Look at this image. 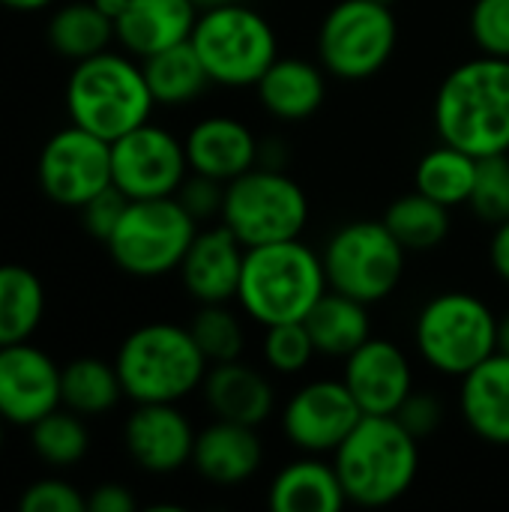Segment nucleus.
<instances>
[{"instance_id":"obj_1","label":"nucleus","mask_w":509,"mask_h":512,"mask_svg":"<svg viewBox=\"0 0 509 512\" xmlns=\"http://www.w3.org/2000/svg\"><path fill=\"white\" fill-rule=\"evenodd\" d=\"M432 126L438 141L477 159L509 153V60L471 57L453 66L435 90Z\"/></svg>"},{"instance_id":"obj_2","label":"nucleus","mask_w":509,"mask_h":512,"mask_svg":"<svg viewBox=\"0 0 509 512\" xmlns=\"http://www.w3.org/2000/svg\"><path fill=\"white\" fill-rule=\"evenodd\" d=\"M327 291L321 252L300 237L246 249L237 303L249 321L261 327L306 321Z\"/></svg>"},{"instance_id":"obj_3","label":"nucleus","mask_w":509,"mask_h":512,"mask_svg":"<svg viewBox=\"0 0 509 512\" xmlns=\"http://www.w3.org/2000/svg\"><path fill=\"white\" fill-rule=\"evenodd\" d=\"M348 504L375 510L411 492L420 474V441L393 414H363L333 453Z\"/></svg>"},{"instance_id":"obj_4","label":"nucleus","mask_w":509,"mask_h":512,"mask_svg":"<svg viewBox=\"0 0 509 512\" xmlns=\"http://www.w3.org/2000/svg\"><path fill=\"white\" fill-rule=\"evenodd\" d=\"M63 102L69 123L105 141H117L138 129L156 108L141 60L111 48L72 66Z\"/></svg>"},{"instance_id":"obj_5","label":"nucleus","mask_w":509,"mask_h":512,"mask_svg":"<svg viewBox=\"0 0 509 512\" xmlns=\"http://www.w3.org/2000/svg\"><path fill=\"white\" fill-rule=\"evenodd\" d=\"M114 366L126 399L135 405L183 402L201 390L210 369L189 327L171 321L135 327L120 342Z\"/></svg>"},{"instance_id":"obj_6","label":"nucleus","mask_w":509,"mask_h":512,"mask_svg":"<svg viewBox=\"0 0 509 512\" xmlns=\"http://www.w3.org/2000/svg\"><path fill=\"white\" fill-rule=\"evenodd\" d=\"M498 315L471 291H441L414 318V348L420 360L444 375L465 378L498 351Z\"/></svg>"},{"instance_id":"obj_7","label":"nucleus","mask_w":509,"mask_h":512,"mask_svg":"<svg viewBox=\"0 0 509 512\" xmlns=\"http://www.w3.org/2000/svg\"><path fill=\"white\" fill-rule=\"evenodd\" d=\"M189 42L210 81L228 90L255 87L279 57L273 24L243 0L201 9Z\"/></svg>"},{"instance_id":"obj_8","label":"nucleus","mask_w":509,"mask_h":512,"mask_svg":"<svg viewBox=\"0 0 509 512\" xmlns=\"http://www.w3.org/2000/svg\"><path fill=\"white\" fill-rule=\"evenodd\" d=\"M198 231L201 222L177 201V195L141 198L126 204V213L105 240V249L126 276L162 279L180 270Z\"/></svg>"},{"instance_id":"obj_9","label":"nucleus","mask_w":509,"mask_h":512,"mask_svg":"<svg viewBox=\"0 0 509 512\" xmlns=\"http://www.w3.org/2000/svg\"><path fill=\"white\" fill-rule=\"evenodd\" d=\"M321 261L333 291L375 306L399 288L408 249L393 237L384 219H354L330 234Z\"/></svg>"},{"instance_id":"obj_10","label":"nucleus","mask_w":509,"mask_h":512,"mask_svg":"<svg viewBox=\"0 0 509 512\" xmlns=\"http://www.w3.org/2000/svg\"><path fill=\"white\" fill-rule=\"evenodd\" d=\"M219 219L246 249L294 240L309 222V195L288 171L255 165L225 183Z\"/></svg>"},{"instance_id":"obj_11","label":"nucleus","mask_w":509,"mask_h":512,"mask_svg":"<svg viewBox=\"0 0 509 512\" xmlns=\"http://www.w3.org/2000/svg\"><path fill=\"white\" fill-rule=\"evenodd\" d=\"M399 42L390 6L378 0H339L318 27V63L339 81H369Z\"/></svg>"},{"instance_id":"obj_12","label":"nucleus","mask_w":509,"mask_h":512,"mask_svg":"<svg viewBox=\"0 0 509 512\" xmlns=\"http://www.w3.org/2000/svg\"><path fill=\"white\" fill-rule=\"evenodd\" d=\"M36 180L42 195L66 210L84 207L111 180V141L69 123L57 129L39 150Z\"/></svg>"},{"instance_id":"obj_13","label":"nucleus","mask_w":509,"mask_h":512,"mask_svg":"<svg viewBox=\"0 0 509 512\" xmlns=\"http://www.w3.org/2000/svg\"><path fill=\"white\" fill-rule=\"evenodd\" d=\"M186 177L189 159L183 138L153 120L111 141V180L129 201L177 195Z\"/></svg>"},{"instance_id":"obj_14","label":"nucleus","mask_w":509,"mask_h":512,"mask_svg":"<svg viewBox=\"0 0 509 512\" xmlns=\"http://www.w3.org/2000/svg\"><path fill=\"white\" fill-rule=\"evenodd\" d=\"M360 417L363 408L342 378H315L288 396L279 414V426L294 450L333 456L360 423Z\"/></svg>"},{"instance_id":"obj_15","label":"nucleus","mask_w":509,"mask_h":512,"mask_svg":"<svg viewBox=\"0 0 509 512\" xmlns=\"http://www.w3.org/2000/svg\"><path fill=\"white\" fill-rule=\"evenodd\" d=\"M60 369L39 345H0V417L6 426L30 429L36 420L63 405Z\"/></svg>"},{"instance_id":"obj_16","label":"nucleus","mask_w":509,"mask_h":512,"mask_svg":"<svg viewBox=\"0 0 509 512\" xmlns=\"http://www.w3.org/2000/svg\"><path fill=\"white\" fill-rule=\"evenodd\" d=\"M195 438L198 432L180 402L135 405L123 423V450L150 477H171L192 465Z\"/></svg>"},{"instance_id":"obj_17","label":"nucleus","mask_w":509,"mask_h":512,"mask_svg":"<svg viewBox=\"0 0 509 512\" xmlns=\"http://www.w3.org/2000/svg\"><path fill=\"white\" fill-rule=\"evenodd\" d=\"M342 381L354 393L363 414H396L414 393V369L408 354L390 339H369L345 357Z\"/></svg>"},{"instance_id":"obj_18","label":"nucleus","mask_w":509,"mask_h":512,"mask_svg":"<svg viewBox=\"0 0 509 512\" xmlns=\"http://www.w3.org/2000/svg\"><path fill=\"white\" fill-rule=\"evenodd\" d=\"M183 147L189 171L219 183H231L258 165V135L249 123L231 114H210L195 120L183 138Z\"/></svg>"},{"instance_id":"obj_19","label":"nucleus","mask_w":509,"mask_h":512,"mask_svg":"<svg viewBox=\"0 0 509 512\" xmlns=\"http://www.w3.org/2000/svg\"><path fill=\"white\" fill-rule=\"evenodd\" d=\"M246 246L231 234L225 225H213L198 231L192 240L183 264H180V282L183 291L201 306V303H234L240 288Z\"/></svg>"},{"instance_id":"obj_20","label":"nucleus","mask_w":509,"mask_h":512,"mask_svg":"<svg viewBox=\"0 0 509 512\" xmlns=\"http://www.w3.org/2000/svg\"><path fill=\"white\" fill-rule=\"evenodd\" d=\"M201 396L216 420H231L255 429L267 423L276 411L273 381L267 378L264 369L243 363V357L228 363H213L201 384Z\"/></svg>"},{"instance_id":"obj_21","label":"nucleus","mask_w":509,"mask_h":512,"mask_svg":"<svg viewBox=\"0 0 509 512\" xmlns=\"http://www.w3.org/2000/svg\"><path fill=\"white\" fill-rule=\"evenodd\" d=\"M264 465V441L255 426L216 420L195 438L192 468L201 480L231 489L249 483Z\"/></svg>"},{"instance_id":"obj_22","label":"nucleus","mask_w":509,"mask_h":512,"mask_svg":"<svg viewBox=\"0 0 509 512\" xmlns=\"http://www.w3.org/2000/svg\"><path fill=\"white\" fill-rule=\"evenodd\" d=\"M201 9L195 0H129L114 21L117 42L126 54L144 60L171 45L189 42Z\"/></svg>"},{"instance_id":"obj_23","label":"nucleus","mask_w":509,"mask_h":512,"mask_svg":"<svg viewBox=\"0 0 509 512\" xmlns=\"http://www.w3.org/2000/svg\"><path fill=\"white\" fill-rule=\"evenodd\" d=\"M459 381V411L465 417V426L492 447H509L507 351H495Z\"/></svg>"},{"instance_id":"obj_24","label":"nucleus","mask_w":509,"mask_h":512,"mask_svg":"<svg viewBox=\"0 0 509 512\" xmlns=\"http://www.w3.org/2000/svg\"><path fill=\"white\" fill-rule=\"evenodd\" d=\"M261 108L282 123L309 120L327 99V69L306 57H276L255 84Z\"/></svg>"},{"instance_id":"obj_25","label":"nucleus","mask_w":509,"mask_h":512,"mask_svg":"<svg viewBox=\"0 0 509 512\" xmlns=\"http://www.w3.org/2000/svg\"><path fill=\"white\" fill-rule=\"evenodd\" d=\"M267 504L276 512H339L348 504L339 471L315 453L279 468L267 489Z\"/></svg>"},{"instance_id":"obj_26","label":"nucleus","mask_w":509,"mask_h":512,"mask_svg":"<svg viewBox=\"0 0 509 512\" xmlns=\"http://www.w3.org/2000/svg\"><path fill=\"white\" fill-rule=\"evenodd\" d=\"M306 327L312 333L318 354L333 357V360H345L363 342L372 339L369 306L348 294H339L333 288L315 303V309L306 318Z\"/></svg>"},{"instance_id":"obj_27","label":"nucleus","mask_w":509,"mask_h":512,"mask_svg":"<svg viewBox=\"0 0 509 512\" xmlns=\"http://www.w3.org/2000/svg\"><path fill=\"white\" fill-rule=\"evenodd\" d=\"M45 39L57 57L78 63L99 51H108L117 33L114 21L105 12H99L93 0H69L51 12Z\"/></svg>"},{"instance_id":"obj_28","label":"nucleus","mask_w":509,"mask_h":512,"mask_svg":"<svg viewBox=\"0 0 509 512\" xmlns=\"http://www.w3.org/2000/svg\"><path fill=\"white\" fill-rule=\"evenodd\" d=\"M141 66L156 105L165 108H183L198 96H204V90L213 84L192 42H180L159 54H150L141 60Z\"/></svg>"},{"instance_id":"obj_29","label":"nucleus","mask_w":509,"mask_h":512,"mask_svg":"<svg viewBox=\"0 0 509 512\" xmlns=\"http://www.w3.org/2000/svg\"><path fill=\"white\" fill-rule=\"evenodd\" d=\"M63 408L81 417H102L126 399L117 366L102 357H75L60 369Z\"/></svg>"},{"instance_id":"obj_30","label":"nucleus","mask_w":509,"mask_h":512,"mask_svg":"<svg viewBox=\"0 0 509 512\" xmlns=\"http://www.w3.org/2000/svg\"><path fill=\"white\" fill-rule=\"evenodd\" d=\"M45 285L24 264H0V345L27 342L45 318Z\"/></svg>"},{"instance_id":"obj_31","label":"nucleus","mask_w":509,"mask_h":512,"mask_svg":"<svg viewBox=\"0 0 509 512\" xmlns=\"http://www.w3.org/2000/svg\"><path fill=\"white\" fill-rule=\"evenodd\" d=\"M477 165H480L477 156L441 141L438 147L426 150L417 162V171H414L417 192L429 195L432 201H438L450 210L462 207L471 198V189L477 180Z\"/></svg>"},{"instance_id":"obj_32","label":"nucleus","mask_w":509,"mask_h":512,"mask_svg":"<svg viewBox=\"0 0 509 512\" xmlns=\"http://www.w3.org/2000/svg\"><path fill=\"white\" fill-rule=\"evenodd\" d=\"M384 225L408 252H429L438 249L450 234V207L414 189L387 207Z\"/></svg>"},{"instance_id":"obj_33","label":"nucleus","mask_w":509,"mask_h":512,"mask_svg":"<svg viewBox=\"0 0 509 512\" xmlns=\"http://www.w3.org/2000/svg\"><path fill=\"white\" fill-rule=\"evenodd\" d=\"M27 441H30V450L36 453V459H42L48 468H54V471L75 468L90 450L87 417L60 405L27 429Z\"/></svg>"},{"instance_id":"obj_34","label":"nucleus","mask_w":509,"mask_h":512,"mask_svg":"<svg viewBox=\"0 0 509 512\" xmlns=\"http://www.w3.org/2000/svg\"><path fill=\"white\" fill-rule=\"evenodd\" d=\"M186 327L210 366L240 360L246 351V324L231 303H201Z\"/></svg>"},{"instance_id":"obj_35","label":"nucleus","mask_w":509,"mask_h":512,"mask_svg":"<svg viewBox=\"0 0 509 512\" xmlns=\"http://www.w3.org/2000/svg\"><path fill=\"white\" fill-rule=\"evenodd\" d=\"M261 357L267 369L276 375H300L312 366V360L318 357V348L312 342L306 321H291V324L264 327Z\"/></svg>"},{"instance_id":"obj_36","label":"nucleus","mask_w":509,"mask_h":512,"mask_svg":"<svg viewBox=\"0 0 509 512\" xmlns=\"http://www.w3.org/2000/svg\"><path fill=\"white\" fill-rule=\"evenodd\" d=\"M471 213L486 225H501L509 219V153L483 156L477 165V180L468 198Z\"/></svg>"},{"instance_id":"obj_37","label":"nucleus","mask_w":509,"mask_h":512,"mask_svg":"<svg viewBox=\"0 0 509 512\" xmlns=\"http://www.w3.org/2000/svg\"><path fill=\"white\" fill-rule=\"evenodd\" d=\"M468 33L480 54L509 60V0H474Z\"/></svg>"},{"instance_id":"obj_38","label":"nucleus","mask_w":509,"mask_h":512,"mask_svg":"<svg viewBox=\"0 0 509 512\" xmlns=\"http://www.w3.org/2000/svg\"><path fill=\"white\" fill-rule=\"evenodd\" d=\"M18 510L21 512H84L87 510V495L75 489L63 477H39L24 486L18 495Z\"/></svg>"},{"instance_id":"obj_39","label":"nucleus","mask_w":509,"mask_h":512,"mask_svg":"<svg viewBox=\"0 0 509 512\" xmlns=\"http://www.w3.org/2000/svg\"><path fill=\"white\" fill-rule=\"evenodd\" d=\"M126 204H129V198L111 183L108 189H102L99 195H93L84 207H78L81 228H84L93 240L105 243V240L114 234V228L120 225V219H123V213H126Z\"/></svg>"},{"instance_id":"obj_40","label":"nucleus","mask_w":509,"mask_h":512,"mask_svg":"<svg viewBox=\"0 0 509 512\" xmlns=\"http://www.w3.org/2000/svg\"><path fill=\"white\" fill-rule=\"evenodd\" d=\"M177 201H180L198 222H210V219L222 216L225 183L189 171V177H186V180L180 183V189H177Z\"/></svg>"},{"instance_id":"obj_41","label":"nucleus","mask_w":509,"mask_h":512,"mask_svg":"<svg viewBox=\"0 0 509 512\" xmlns=\"http://www.w3.org/2000/svg\"><path fill=\"white\" fill-rule=\"evenodd\" d=\"M417 441H426V438H432L438 429H441V423H444V405H441V399L435 396V393H429V390H414L405 402H402V408L393 414Z\"/></svg>"},{"instance_id":"obj_42","label":"nucleus","mask_w":509,"mask_h":512,"mask_svg":"<svg viewBox=\"0 0 509 512\" xmlns=\"http://www.w3.org/2000/svg\"><path fill=\"white\" fill-rule=\"evenodd\" d=\"M138 501L123 483H99L87 495V510L90 512H135Z\"/></svg>"},{"instance_id":"obj_43","label":"nucleus","mask_w":509,"mask_h":512,"mask_svg":"<svg viewBox=\"0 0 509 512\" xmlns=\"http://www.w3.org/2000/svg\"><path fill=\"white\" fill-rule=\"evenodd\" d=\"M288 162H291V147L285 138H279V135L258 138V165L261 168L288 171Z\"/></svg>"},{"instance_id":"obj_44","label":"nucleus","mask_w":509,"mask_h":512,"mask_svg":"<svg viewBox=\"0 0 509 512\" xmlns=\"http://www.w3.org/2000/svg\"><path fill=\"white\" fill-rule=\"evenodd\" d=\"M489 264H492L495 276L509 285V219L495 225V234L489 240Z\"/></svg>"},{"instance_id":"obj_45","label":"nucleus","mask_w":509,"mask_h":512,"mask_svg":"<svg viewBox=\"0 0 509 512\" xmlns=\"http://www.w3.org/2000/svg\"><path fill=\"white\" fill-rule=\"evenodd\" d=\"M57 0H0V6L6 9H15V12H36V9H45Z\"/></svg>"},{"instance_id":"obj_46","label":"nucleus","mask_w":509,"mask_h":512,"mask_svg":"<svg viewBox=\"0 0 509 512\" xmlns=\"http://www.w3.org/2000/svg\"><path fill=\"white\" fill-rule=\"evenodd\" d=\"M93 3H96V9H99V12H105L111 21H117V18H120V12L126 9V3H129V0H93Z\"/></svg>"},{"instance_id":"obj_47","label":"nucleus","mask_w":509,"mask_h":512,"mask_svg":"<svg viewBox=\"0 0 509 512\" xmlns=\"http://www.w3.org/2000/svg\"><path fill=\"white\" fill-rule=\"evenodd\" d=\"M498 351H507L509 354V312L498 321Z\"/></svg>"},{"instance_id":"obj_48","label":"nucleus","mask_w":509,"mask_h":512,"mask_svg":"<svg viewBox=\"0 0 509 512\" xmlns=\"http://www.w3.org/2000/svg\"><path fill=\"white\" fill-rule=\"evenodd\" d=\"M222 3H234V0H195L198 9H213V6H222Z\"/></svg>"},{"instance_id":"obj_49","label":"nucleus","mask_w":509,"mask_h":512,"mask_svg":"<svg viewBox=\"0 0 509 512\" xmlns=\"http://www.w3.org/2000/svg\"><path fill=\"white\" fill-rule=\"evenodd\" d=\"M3 429H6V423H3V417H0V450H3Z\"/></svg>"},{"instance_id":"obj_50","label":"nucleus","mask_w":509,"mask_h":512,"mask_svg":"<svg viewBox=\"0 0 509 512\" xmlns=\"http://www.w3.org/2000/svg\"><path fill=\"white\" fill-rule=\"evenodd\" d=\"M378 3H384V6H393L396 0H378Z\"/></svg>"}]
</instances>
